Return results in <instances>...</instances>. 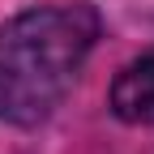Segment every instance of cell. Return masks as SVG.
Wrapping results in <instances>:
<instances>
[{"label": "cell", "instance_id": "cell-1", "mask_svg": "<svg viewBox=\"0 0 154 154\" xmlns=\"http://www.w3.org/2000/svg\"><path fill=\"white\" fill-rule=\"evenodd\" d=\"M94 5H38L0 26V120L34 128L64 103L99 43Z\"/></svg>", "mask_w": 154, "mask_h": 154}, {"label": "cell", "instance_id": "cell-2", "mask_svg": "<svg viewBox=\"0 0 154 154\" xmlns=\"http://www.w3.org/2000/svg\"><path fill=\"white\" fill-rule=\"evenodd\" d=\"M111 111L124 124L154 128V47L128 60L111 82Z\"/></svg>", "mask_w": 154, "mask_h": 154}]
</instances>
